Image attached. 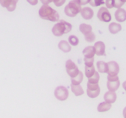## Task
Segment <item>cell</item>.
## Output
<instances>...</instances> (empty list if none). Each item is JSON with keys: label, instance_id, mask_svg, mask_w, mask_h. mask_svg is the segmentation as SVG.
<instances>
[{"label": "cell", "instance_id": "obj_1", "mask_svg": "<svg viewBox=\"0 0 126 118\" xmlns=\"http://www.w3.org/2000/svg\"><path fill=\"white\" fill-rule=\"evenodd\" d=\"M38 15L40 18L44 20H48L50 21H59L60 16L58 12L52 8L48 4H43L38 10Z\"/></svg>", "mask_w": 126, "mask_h": 118}, {"label": "cell", "instance_id": "obj_2", "mask_svg": "<svg viewBox=\"0 0 126 118\" xmlns=\"http://www.w3.org/2000/svg\"><path fill=\"white\" fill-rule=\"evenodd\" d=\"M72 25L69 22L64 21V20H61L59 21L57 24H55L52 29V32L54 35L55 36H61L63 34H66L69 33L72 30Z\"/></svg>", "mask_w": 126, "mask_h": 118}, {"label": "cell", "instance_id": "obj_3", "mask_svg": "<svg viewBox=\"0 0 126 118\" xmlns=\"http://www.w3.org/2000/svg\"><path fill=\"white\" fill-rule=\"evenodd\" d=\"M81 6L79 0H72L64 8L65 14L69 17H75L80 13L82 10Z\"/></svg>", "mask_w": 126, "mask_h": 118}, {"label": "cell", "instance_id": "obj_4", "mask_svg": "<svg viewBox=\"0 0 126 118\" xmlns=\"http://www.w3.org/2000/svg\"><path fill=\"white\" fill-rule=\"evenodd\" d=\"M80 31L84 35L85 40L87 42H93L95 41V35L92 32V27L87 24H81L80 25Z\"/></svg>", "mask_w": 126, "mask_h": 118}, {"label": "cell", "instance_id": "obj_5", "mask_svg": "<svg viewBox=\"0 0 126 118\" xmlns=\"http://www.w3.org/2000/svg\"><path fill=\"white\" fill-rule=\"evenodd\" d=\"M108 81H107V87L109 91L116 92L120 87V80L117 75H108Z\"/></svg>", "mask_w": 126, "mask_h": 118}, {"label": "cell", "instance_id": "obj_6", "mask_svg": "<svg viewBox=\"0 0 126 118\" xmlns=\"http://www.w3.org/2000/svg\"><path fill=\"white\" fill-rule=\"evenodd\" d=\"M66 70L67 74L71 77V78L77 76L80 72L77 65L70 59L66 61Z\"/></svg>", "mask_w": 126, "mask_h": 118}, {"label": "cell", "instance_id": "obj_7", "mask_svg": "<svg viewBox=\"0 0 126 118\" xmlns=\"http://www.w3.org/2000/svg\"><path fill=\"white\" fill-rule=\"evenodd\" d=\"M54 95H55V97L58 101H64L69 97V91H68V89L66 87L60 86H58L55 89Z\"/></svg>", "mask_w": 126, "mask_h": 118}, {"label": "cell", "instance_id": "obj_8", "mask_svg": "<svg viewBox=\"0 0 126 118\" xmlns=\"http://www.w3.org/2000/svg\"><path fill=\"white\" fill-rule=\"evenodd\" d=\"M100 93V89L98 84H87V95L91 98H97Z\"/></svg>", "mask_w": 126, "mask_h": 118}, {"label": "cell", "instance_id": "obj_9", "mask_svg": "<svg viewBox=\"0 0 126 118\" xmlns=\"http://www.w3.org/2000/svg\"><path fill=\"white\" fill-rule=\"evenodd\" d=\"M97 18L103 22H109L111 20V15L107 7H102L98 10Z\"/></svg>", "mask_w": 126, "mask_h": 118}, {"label": "cell", "instance_id": "obj_10", "mask_svg": "<svg viewBox=\"0 0 126 118\" xmlns=\"http://www.w3.org/2000/svg\"><path fill=\"white\" fill-rule=\"evenodd\" d=\"M18 0H0V4L5 7L8 11L13 12L16 8V4Z\"/></svg>", "mask_w": 126, "mask_h": 118}, {"label": "cell", "instance_id": "obj_11", "mask_svg": "<svg viewBox=\"0 0 126 118\" xmlns=\"http://www.w3.org/2000/svg\"><path fill=\"white\" fill-rule=\"evenodd\" d=\"M108 72L107 73L111 75H117L120 72V67L116 61H110L107 63Z\"/></svg>", "mask_w": 126, "mask_h": 118}, {"label": "cell", "instance_id": "obj_12", "mask_svg": "<svg viewBox=\"0 0 126 118\" xmlns=\"http://www.w3.org/2000/svg\"><path fill=\"white\" fill-rule=\"evenodd\" d=\"M95 50V54L97 56L105 55V50H106V45L103 41H97L94 45Z\"/></svg>", "mask_w": 126, "mask_h": 118}, {"label": "cell", "instance_id": "obj_13", "mask_svg": "<svg viewBox=\"0 0 126 118\" xmlns=\"http://www.w3.org/2000/svg\"><path fill=\"white\" fill-rule=\"evenodd\" d=\"M80 14L81 16L86 20H89L92 19L94 16V11L92 8L89 7H86L84 8H82L81 11H80Z\"/></svg>", "mask_w": 126, "mask_h": 118}, {"label": "cell", "instance_id": "obj_14", "mask_svg": "<svg viewBox=\"0 0 126 118\" xmlns=\"http://www.w3.org/2000/svg\"><path fill=\"white\" fill-rule=\"evenodd\" d=\"M115 18L119 22H123L126 20V10L123 8H118L115 12Z\"/></svg>", "mask_w": 126, "mask_h": 118}, {"label": "cell", "instance_id": "obj_15", "mask_svg": "<svg viewBox=\"0 0 126 118\" xmlns=\"http://www.w3.org/2000/svg\"><path fill=\"white\" fill-rule=\"evenodd\" d=\"M104 100L106 101V102H108L109 103H114L117 100V94L115 93V92L112 91L107 92L104 95Z\"/></svg>", "mask_w": 126, "mask_h": 118}, {"label": "cell", "instance_id": "obj_16", "mask_svg": "<svg viewBox=\"0 0 126 118\" xmlns=\"http://www.w3.org/2000/svg\"><path fill=\"white\" fill-rule=\"evenodd\" d=\"M83 54L84 55V58H94L95 55L94 47L92 46H88L83 50Z\"/></svg>", "mask_w": 126, "mask_h": 118}, {"label": "cell", "instance_id": "obj_17", "mask_svg": "<svg viewBox=\"0 0 126 118\" xmlns=\"http://www.w3.org/2000/svg\"><path fill=\"white\" fill-rule=\"evenodd\" d=\"M109 30L110 31L111 33L112 34H116L117 33H119L120 31H121L122 30V26L116 22H112L109 24Z\"/></svg>", "mask_w": 126, "mask_h": 118}, {"label": "cell", "instance_id": "obj_18", "mask_svg": "<svg viewBox=\"0 0 126 118\" xmlns=\"http://www.w3.org/2000/svg\"><path fill=\"white\" fill-rule=\"evenodd\" d=\"M58 48L63 52H69L71 51V46L66 41H61L58 44Z\"/></svg>", "mask_w": 126, "mask_h": 118}, {"label": "cell", "instance_id": "obj_19", "mask_svg": "<svg viewBox=\"0 0 126 118\" xmlns=\"http://www.w3.org/2000/svg\"><path fill=\"white\" fill-rule=\"evenodd\" d=\"M71 89H72V92L76 96H80V95H83V93H84V91L80 85L71 84Z\"/></svg>", "mask_w": 126, "mask_h": 118}, {"label": "cell", "instance_id": "obj_20", "mask_svg": "<svg viewBox=\"0 0 126 118\" xmlns=\"http://www.w3.org/2000/svg\"><path fill=\"white\" fill-rule=\"evenodd\" d=\"M111 103L105 101L98 105L97 111L99 112H108L109 109H111Z\"/></svg>", "mask_w": 126, "mask_h": 118}, {"label": "cell", "instance_id": "obj_21", "mask_svg": "<svg viewBox=\"0 0 126 118\" xmlns=\"http://www.w3.org/2000/svg\"><path fill=\"white\" fill-rule=\"evenodd\" d=\"M97 70L101 73H107L108 72V64L104 61L97 62Z\"/></svg>", "mask_w": 126, "mask_h": 118}, {"label": "cell", "instance_id": "obj_22", "mask_svg": "<svg viewBox=\"0 0 126 118\" xmlns=\"http://www.w3.org/2000/svg\"><path fill=\"white\" fill-rule=\"evenodd\" d=\"M95 72L96 71L94 65H90V66L85 65V75L88 78H91L94 74Z\"/></svg>", "mask_w": 126, "mask_h": 118}, {"label": "cell", "instance_id": "obj_23", "mask_svg": "<svg viewBox=\"0 0 126 118\" xmlns=\"http://www.w3.org/2000/svg\"><path fill=\"white\" fill-rule=\"evenodd\" d=\"M83 74L82 73L81 71H80L77 76L72 78V84L80 85V83L83 81Z\"/></svg>", "mask_w": 126, "mask_h": 118}, {"label": "cell", "instance_id": "obj_24", "mask_svg": "<svg viewBox=\"0 0 126 118\" xmlns=\"http://www.w3.org/2000/svg\"><path fill=\"white\" fill-rule=\"evenodd\" d=\"M99 80H100V75H99V73L97 72H95L94 74L89 78V83H91V84H98L99 82Z\"/></svg>", "mask_w": 126, "mask_h": 118}, {"label": "cell", "instance_id": "obj_25", "mask_svg": "<svg viewBox=\"0 0 126 118\" xmlns=\"http://www.w3.org/2000/svg\"><path fill=\"white\" fill-rule=\"evenodd\" d=\"M68 40H69V43L71 45H72V46H77L79 44V39L75 35H70L69 37V39Z\"/></svg>", "mask_w": 126, "mask_h": 118}, {"label": "cell", "instance_id": "obj_26", "mask_svg": "<svg viewBox=\"0 0 126 118\" xmlns=\"http://www.w3.org/2000/svg\"><path fill=\"white\" fill-rule=\"evenodd\" d=\"M89 4H91V6L98 7V6L103 5V4H105V1L104 0H90Z\"/></svg>", "mask_w": 126, "mask_h": 118}, {"label": "cell", "instance_id": "obj_27", "mask_svg": "<svg viewBox=\"0 0 126 118\" xmlns=\"http://www.w3.org/2000/svg\"><path fill=\"white\" fill-rule=\"evenodd\" d=\"M113 3H114V7L116 8H121L122 6H123V4H125L122 0H113Z\"/></svg>", "mask_w": 126, "mask_h": 118}, {"label": "cell", "instance_id": "obj_28", "mask_svg": "<svg viewBox=\"0 0 126 118\" xmlns=\"http://www.w3.org/2000/svg\"><path fill=\"white\" fill-rule=\"evenodd\" d=\"M94 58H84V62L85 65H94Z\"/></svg>", "mask_w": 126, "mask_h": 118}, {"label": "cell", "instance_id": "obj_29", "mask_svg": "<svg viewBox=\"0 0 126 118\" xmlns=\"http://www.w3.org/2000/svg\"><path fill=\"white\" fill-rule=\"evenodd\" d=\"M65 2H66V0H53V3H54L55 5L57 6V7H61V6H62Z\"/></svg>", "mask_w": 126, "mask_h": 118}, {"label": "cell", "instance_id": "obj_30", "mask_svg": "<svg viewBox=\"0 0 126 118\" xmlns=\"http://www.w3.org/2000/svg\"><path fill=\"white\" fill-rule=\"evenodd\" d=\"M105 4L107 7V8L109 9H111L114 7V3H113V0H106Z\"/></svg>", "mask_w": 126, "mask_h": 118}, {"label": "cell", "instance_id": "obj_31", "mask_svg": "<svg viewBox=\"0 0 126 118\" xmlns=\"http://www.w3.org/2000/svg\"><path fill=\"white\" fill-rule=\"evenodd\" d=\"M27 1L31 5H36L38 2V0H27Z\"/></svg>", "mask_w": 126, "mask_h": 118}, {"label": "cell", "instance_id": "obj_32", "mask_svg": "<svg viewBox=\"0 0 126 118\" xmlns=\"http://www.w3.org/2000/svg\"><path fill=\"white\" fill-rule=\"evenodd\" d=\"M40 1L43 4H48L53 1V0H40Z\"/></svg>", "mask_w": 126, "mask_h": 118}, {"label": "cell", "instance_id": "obj_33", "mask_svg": "<svg viewBox=\"0 0 126 118\" xmlns=\"http://www.w3.org/2000/svg\"><path fill=\"white\" fill-rule=\"evenodd\" d=\"M79 1L80 2L81 5H86L88 3H89L90 0H79Z\"/></svg>", "mask_w": 126, "mask_h": 118}, {"label": "cell", "instance_id": "obj_34", "mask_svg": "<svg viewBox=\"0 0 126 118\" xmlns=\"http://www.w3.org/2000/svg\"><path fill=\"white\" fill-rule=\"evenodd\" d=\"M123 117H124V118H126V107L123 110Z\"/></svg>", "mask_w": 126, "mask_h": 118}, {"label": "cell", "instance_id": "obj_35", "mask_svg": "<svg viewBox=\"0 0 126 118\" xmlns=\"http://www.w3.org/2000/svg\"><path fill=\"white\" fill-rule=\"evenodd\" d=\"M123 88H124V89L126 91V81L123 83Z\"/></svg>", "mask_w": 126, "mask_h": 118}, {"label": "cell", "instance_id": "obj_36", "mask_svg": "<svg viewBox=\"0 0 126 118\" xmlns=\"http://www.w3.org/2000/svg\"><path fill=\"white\" fill-rule=\"evenodd\" d=\"M122 1H123L124 3H126V0H122Z\"/></svg>", "mask_w": 126, "mask_h": 118}]
</instances>
